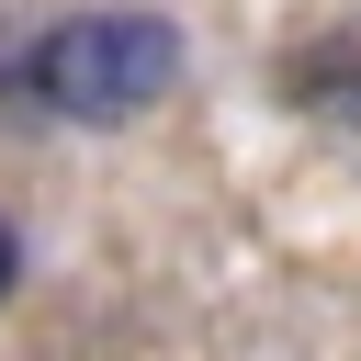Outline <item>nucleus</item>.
<instances>
[{
    "label": "nucleus",
    "mask_w": 361,
    "mask_h": 361,
    "mask_svg": "<svg viewBox=\"0 0 361 361\" xmlns=\"http://www.w3.org/2000/svg\"><path fill=\"white\" fill-rule=\"evenodd\" d=\"M11 282H23V237L0 226V293H11Z\"/></svg>",
    "instance_id": "nucleus-3"
},
{
    "label": "nucleus",
    "mask_w": 361,
    "mask_h": 361,
    "mask_svg": "<svg viewBox=\"0 0 361 361\" xmlns=\"http://www.w3.org/2000/svg\"><path fill=\"white\" fill-rule=\"evenodd\" d=\"M305 102H327L338 124H361V68H305Z\"/></svg>",
    "instance_id": "nucleus-2"
},
{
    "label": "nucleus",
    "mask_w": 361,
    "mask_h": 361,
    "mask_svg": "<svg viewBox=\"0 0 361 361\" xmlns=\"http://www.w3.org/2000/svg\"><path fill=\"white\" fill-rule=\"evenodd\" d=\"M23 90L45 113H68V124H124L158 90H180V23H158V11H68V23L34 34Z\"/></svg>",
    "instance_id": "nucleus-1"
}]
</instances>
